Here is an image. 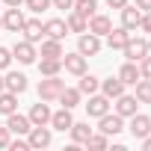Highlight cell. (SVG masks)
Wrapping results in <instances>:
<instances>
[{
	"label": "cell",
	"mask_w": 151,
	"mask_h": 151,
	"mask_svg": "<svg viewBox=\"0 0 151 151\" xmlns=\"http://www.w3.org/2000/svg\"><path fill=\"white\" fill-rule=\"evenodd\" d=\"M65 89V80H59V74H53V77H45V80H39V101H56L59 98V92Z\"/></svg>",
	"instance_id": "cell-1"
},
{
	"label": "cell",
	"mask_w": 151,
	"mask_h": 151,
	"mask_svg": "<svg viewBox=\"0 0 151 151\" xmlns=\"http://www.w3.org/2000/svg\"><path fill=\"white\" fill-rule=\"evenodd\" d=\"M36 56H39V50H36V45H33V42H27V39L15 42V47H12V59H18L21 65H33V62H36Z\"/></svg>",
	"instance_id": "cell-2"
},
{
	"label": "cell",
	"mask_w": 151,
	"mask_h": 151,
	"mask_svg": "<svg viewBox=\"0 0 151 151\" xmlns=\"http://www.w3.org/2000/svg\"><path fill=\"white\" fill-rule=\"evenodd\" d=\"M98 130L107 133V136H116V133L124 130V119L119 113H104V116H98Z\"/></svg>",
	"instance_id": "cell-3"
},
{
	"label": "cell",
	"mask_w": 151,
	"mask_h": 151,
	"mask_svg": "<svg viewBox=\"0 0 151 151\" xmlns=\"http://www.w3.org/2000/svg\"><path fill=\"white\" fill-rule=\"evenodd\" d=\"M62 68L68 74H74V77H80V74L86 71V56L80 50H74V53H62Z\"/></svg>",
	"instance_id": "cell-4"
},
{
	"label": "cell",
	"mask_w": 151,
	"mask_h": 151,
	"mask_svg": "<svg viewBox=\"0 0 151 151\" xmlns=\"http://www.w3.org/2000/svg\"><path fill=\"white\" fill-rule=\"evenodd\" d=\"M27 142H30V148H47L50 145V127L47 124H33L30 133H27Z\"/></svg>",
	"instance_id": "cell-5"
},
{
	"label": "cell",
	"mask_w": 151,
	"mask_h": 151,
	"mask_svg": "<svg viewBox=\"0 0 151 151\" xmlns=\"http://www.w3.org/2000/svg\"><path fill=\"white\" fill-rule=\"evenodd\" d=\"M77 50L83 53V56H95L98 50H101V36H95V33H80V39H77Z\"/></svg>",
	"instance_id": "cell-6"
},
{
	"label": "cell",
	"mask_w": 151,
	"mask_h": 151,
	"mask_svg": "<svg viewBox=\"0 0 151 151\" xmlns=\"http://www.w3.org/2000/svg\"><path fill=\"white\" fill-rule=\"evenodd\" d=\"M122 50H124V56H127L130 62H139L142 56H148V42H145V39H133V36H130V39H127V45H124Z\"/></svg>",
	"instance_id": "cell-7"
},
{
	"label": "cell",
	"mask_w": 151,
	"mask_h": 151,
	"mask_svg": "<svg viewBox=\"0 0 151 151\" xmlns=\"http://www.w3.org/2000/svg\"><path fill=\"white\" fill-rule=\"evenodd\" d=\"M119 12H122V27H124V30H130V33H133V30H139L142 9H136V6H130V3H127V6H122Z\"/></svg>",
	"instance_id": "cell-8"
},
{
	"label": "cell",
	"mask_w": 151,
	"mask_h": 151,
	"mask_svg": "<svg viewBox=\"0 0 151 151\" xmlns=\"http://www.w3.org/2000/svg\"><path fill=\"white\" fill-rule=\"evenodd\" d=\"M21 33H24V39H27V42H33V45H39V42L45 39V27H42V21H39V18H27V21H24V27H21Z\"/></svg>",
	"instance_id": "cell-9"
},
{
	"label": "cell",
	"mask_w": 151,
	"mask_h": 151,
	"mask_svg": "<svg viewBox=\"0 0 151 151\" xmlns=\"http://www.w3.org/2000/svg\"><path fill=\"white\" fill-rule=\"evenodd\" d=\"M6 127H9L12 133H18V136H27L33 124H30V119H27V116H21V113L15 110V113H9V116H6Z\"/></svg>",
	"instance_id": "cell-10"
},
{
	"label": "cell",
	"mask_w": 151,
	"mask_h": 151,
	"mask_svg": "<svg viewBox=\"0 0 151 151\" xmlns=\"http://www.w3.org/2000/svg\"><path fill=\"white\" fill-rule=\"evenodd\" d=\"M130 133H133V139L148 136V133H151V119H148L145 113H133V116H130Z\"/></svg>",
	"instance_id": "cell-11"
},
{
	"label": "cell",
	"mask_w": 151,
	"mask_h": 151,
	"mask_svg": "<svg viewBox=\"0 0 151 151\" xmlns=\"http://www.w3.org/2000/svg\"><path fill=\"white\" fill-rule=\"evenodd\" d=\"M24 12L18 9V6H9L6 9V15H3V27L9 30V33H21V27H24Z\"/></svg>",
	"instance_id": "cell-12"
},
{
	"label": "cell",
	"mask_w": 151,
	"mask_h": 151,
	"mask_svg": "<svg viewBox=\"0 0 151 151\" xmlns=\"http://www.w3.org/2000/svg\"><path fill=\"white\" fill-rule=\"evenodd\" d=\"M86 113L92 116V119H98V116H104V113H110V98L107 95H89V104H86Z\"/></svg>",
	"instance_id": "cell-13"
},
{
	"label": "cell",
	"mask_w": 151,
	"mask_h": 151,
	"mask_svg": "<svg viewBox=\"0 0 151 151\" xmlns=\"http://www.w3.org/2000/svg\"><path fill=\"white\" fill-rule=\"evenodd\" d=\"M136 107H139V101H136V95H119L116 98V113L122 116V119H130L133 113H136Z\"/></svg>",
	"instance_id": "cell-14"
},
{
	"label": "cell",
	"mask_w": 151,
	"mask_h": 151,
	"mask_svg": "<svg viewBox=\"0 0 151 151\" xmlns=\"http://www.w3.org/2000/svg\"><path fill=\"white\" fill-rule=\"evenodd\" d=\"M127 39H130V30H124V27H113V30L107 33V47H110V50H122V47L127 45Z\"/></svg>",
	"instance_id": "cell-15"
},
{
	"label": "cell",
	"mask_w": 151,
	"mask_h": 151,
	"mask_svg": "<svg viewBox=\"0 0 151 151\" xmlns=\"http://www.w3.org/2000/svg\"><path fill=\"white\" fill-rule=\"evenodd\" d=\"M27 119H30V124H50V107H47V101L33 104Z\"/></svg>",
	"instance_id": "cell-16"
},
{
	"label": "cell",
	"mask_w": 151,
	"mask_h": 151,
	"mask_svg": "<svg viewBox=\"0 0 151 151\" xmlns=\"http://www.w3.org/2000/svg\"><path fill=\"white\" fill-rule=\"evenodd\" d=\"M71 124H74V116H71V110H68V107H62V110L50 113V127H53V130H62V133H65Z\"/></svg>",
	"instance_id": "cell-17"
},
{
	"label": "cell",
	"mask_w": 151,
	"mask_h": 151,
	"mask_svg": "<svg viewBox=\"0 0 151 151\" xmlns=\"http://www.w3.org/2000/svg\"><path fill=\"white\" fill-rule=\"evenodd\" d=\"M116 77H119V80H122L124 86H136V80L142 77V74H139V65L127 59V62H124V65L119 68V74H116Z\"/></svg>",
	"instance_id": "cell-18"
},
{
	"label": "cell",
	"mask_w": 151,
	"mask_h": 151,
	"mask_svg": "<svg viewBox=\"0 0 151 151\" xmlns=\"http://www.w3.org/2000/svg\"><path fill=\"white\" fill-rule=\"evenodd\" d=\"M68 133H71V142H74V145H86V139H89L95 130L89 127V122H74V124L68 127Z\"/></svg>",
	"instance_id": "cell-19"
},
{
	"label": "cell",
	"mask_w": 151,
	"mask_h": 151,
	"mask_svg": "<svg viewBox=\"0 0 151 151\" xmlns=\"http://www.w3.org/2000/svg\"><path fill=\"white\" fill-rule=\"evenodd\" d=\"M42 27H45V36H47V39H59V42H62V39L68 36V27H65L62 18H50V21H45Z\"/></svg>",
	"instance_id": "cell-20"
},
{
	"label": "cell",
	"mask_w": 151,
	"mask_h": 151,
	"mask_svg": "<svg viewBox=\"0 0 151 151\" xmlns=\"http://www.w3.org/2000/svg\"><path fill=\"white\" fill-rule=\"evenodd\" d=\"M110 30H113V21H110L107 15L95 12V15L89 18V33H95V36H107Z\"/></svg>",
	"instance_id": "cell-21"
},
{
	"label": "cell",
	"mask_w": 151,
	"mask_h": 151,
	"mask_svg": "<svg viewBox=\"0 0 151 151\" xmlns=\"http://www.w3.org/2000/svg\"><path fill=\"white\" fill-rule=\"evenodd\" d=\"M101 95H107L110 101H116L122 92H124V83L119 80V77H107V80H101V89H98Z\"/></svg>",
	"instance_id": "cell-22"
},
{
	"label": "cell",
	"mask_w": 151,
	"mask_h": 151,
	"mask_svg": "<svg viewBox=\"0 0 151 151\" xmlns=\"http://www.w3.org/2000/svg\"><path fill=\"white\" fill-rule=\"evenodd\" d=\"M3 83H6V89H9V92H15V95L27 92V77H24L21 71H9L6 77H3Z\"/></svg>",
	"instance_id": "cell-23"
},
{
	"label": "cell",
	"mask_w": 151,
	"mask_h": 151,
	"mask_svg": "<svg viewBox=\"0 0 151 151\" xmlns=\"http://www.w3.org/2000/svg\"><path fill=\"white\" fill-rule=\"evenodd\" d=\"M65 27H68V33H86L89 30V18H83L80 12H68V18H65Z\"/></svg>",
	"instance_id": "cell-24"
},
{
	"label": "cell",
	"mask_w": 151,
	"mask_h": 151,
	"mask_svg": "<svg viewBox=\"0 0 151 151\" xmlns=\"http://www.w3.org/2000/svg\"><path fill=\"white\" fill-rule=\"evenodd\" d=\"M39 45H42V56H53V59H62V42H59V39H47V36H45Z\"/></svg>",
	"instance_id": "cell-25"
},
{
	"label": "cell",
	"mask_w": 151,
	"mask_h": 151,
	"mask_svg": "<svg viewBox=\"0 0 151 151\" xmlns=\"http://www.w3.org/2000/svg\"><path fill=\"white\" fill-rule=\"evenodd\" d=\"M15 110H18V95L9 92V89H3V92H0V116H9Z\"/></svg>",
	"instance_id": "cell-26"
},
{
	"label": "cell",
	"mask_w": 151,
	"mask_h": 151,
	"mask_svg": "<svg viewBox=\"0 0 151 151\" xmlns=\"http://www.w3.org/2000/svg\"><path fill=\"white\" fill-rule=\"evenodd\" d=\"M77 89H80V95H95V92L101 89V80L95 77V74H86V71H83V74H80V86H77Z\"/></svg>",
	"instance_id": "cell-27"
},
{
	"label": "cell",
	"mask_w": 151,
	"mask_h": 151,
	"mask_svg": "<svg viewBox=\"0 0 151 151\" xmlns=\"http://www.w3.org/2000/svg\"><path fill=\"white\" fill-rule=\"evenodd\" d=\"M39 71H42V77H53V74H59V71H62V59L42 56V62H39Z\"/></svg>",
	"instance_id": "cell-28"
},
{
	"label": "cell",
	"mask_w": 151,
	"mask_h": 151,
	"mask_svg": "<svg viewBox=\"0 0 151 151\" xmlns=\"http://www.w3.org/2000/svg\"><path fill=\"white\" fill-rule=\"evenodd\" d=\"M80 98H83V95H80V89H68V86H65V89L59 92V98H56V101H59L62 107H68V110H74V107L80 104Z\"/></svg>",
	"instance_id": "cell-29"
},
{
	"label": "cell",
	"mask_w": 151,
	"mask_h": 151,
	"mask_svg": "<svg viewBox=\"0 0 151 151\" xmlns=\"http://www.w3.org/2000/svg\"><path fill=\"white\" fill-rule=\"evenodd\" d=\"M74 12H80L83 18H92L98 12V0H74Z\"/></svg>",
	"instance_id": "cell-30"
},
{
	"label": "cell",
	"mask_w": 151,
	"mask_h": 151,
	"mask_svg": "<svg viewBox=\"0 0 151 151\" xmlns=\"http://www.w3.org/2000/svg\"><path fill=\"white\" fill-rule=\"evenodd\" d=\"M136 101L139 104H151V80H145V77L136 80Z\"/></svg>",
	"instance_id": "cell-31"
},
{
	"label": "cell",
	"mask_w": 151,
	"mask_h": 151,
	"mask_svg": "<svg viewBox=\"0 0 151 151\" xmlns=\"http://www.w3.org/2000/svg\"><path fill=\"white\" fill-rule=\"evenodd\" d=\"M110 145V136L107 133H92L89 139H86V148H95V151H101V148H107Z\"/></svg>",
	"instance_id": "cell-32"
},
{
	"label": "cell",
	"mask_w": 151,
	"mask_h": 151,
	"mask_svg": "<svg viewBox=\"0 0 151 151\" xmlns=\"http://www.w3.org/2000/svg\"><path fill=\"white\" fill-rule=\"evenodd\" d=\"M24 3H27V9L30 12H45V9H50V0H24Z\"/></svg>",
	"instance_id": "cell-33"
},
{
	"label": "cell",
	"mask_w": 151,
	"mask_h": 151,
	"mask_svg": "<svg viewBox=\"0 0 151 151\" xmlns=\"http://www.w3.org/2000/svg\"><path fill=\"white\" fill-rule=\"evenodd\" d=\"M136 65H139V74H142V77H145V80H151V56H142Z\"/></svg>",
	"instance_id": "cell-34"
},
{
	"label": "cell",
	"mask_w": 151,
	"mask_h": 151,
	"mask_svg": "<svg viewBox=\"0 0 151 151\" xmlns=\"http://www.w3.org/2000/svg\"><path fill=\"white\" fill-rule=\"evenodd\" d=\"M9 65H12V50L9 47H0V71L9 68Z\"/></svg>",
	"instance_id": "cell-35"
},
{
	"label": "cell",
	"mask_w": 151,
	"mask_h": 151,
	"mask_svg": "<svg viewBox=\"0 0 151 151\" xmlns=\"http://www.w3.org/2000/svg\"><path fill=\"white\" fill-rule=\"evenodd\" d=\"M9 151H30V142L27 139H12L9 142Z\"/></svg>",
	"instance_id": "cell-36"
},
{
	"label": "cell",
	"mask_w": 151,
	"mask_h": 151,
	"mask_svg": "<svg viewBox=\"0 0 151 151\" xmlns=\"http://www.w3.org/2000/svg\"><path fill=\"white\" fill-rule=\"evenodd\" d=\"M9 142H12V130L0 127V148H9Z\"/></svg>",
	"instance_id": "cell-37"
},
{
	"label": "cell",
	"mask_w": 151,
	"mask_h": 151,
	"mask_svg": "<svg viewBox=\"0 0 151 151\" xmlns=\"http://www.w3.org/2000/svg\"><path fill=\"white\" fill-rule=\"evenodd\" d=\"M139 30L151 33V12H142V21H139Z\"/></svg>",
	"instance_id": "cell-38"
},
{
	"label": "cell",
	"mask_w": 151,
	"mask_h": 151,
	"mask_svg": "<svg viewBox=\"0 0 151 151\" xmlns=\"http://www.w3.org/2000/svg\"><path fill=\"white\" fill-rule=\"evenodd\" d=\"M50 6H56V9H74V0H50Z\"/></svg>",
	"instance_id": "cell-39"
},
{
	"label": "cell",
	"mask_w": 151,
	"mask_h": 151,
	"mask_svg": "<svg viewBox=\"0 0 151 151\" xmlns=\"http://www.w3.org/2000/svg\"><path fill=\"white\" fill-rule=\"evenodd\" d=\"M127 3H130V0H107L110 9H122V6H127Z\"/></svg>",
	"instance_id": "cell-40"
},
{
	"label": "cell",
	"mask_w": 151,
	"mask_h": 151,
	"mask_svg": "<svg viewBox=\"0 0 151 151\" xmlns=\"http://www.w3.org/2000/svg\"><path fill=\"white\" fill-rule=\"evenodd\" d=\"M136 9H142V12H151V0H136Z\"/></svg>",
	"instance_id": "cell-41"
},
{
	"label": "cell",
	"mask_w": 151,
	"mask_h": 151,
	"mask_svg": "<svg viewBox=\"0 0 151 151\" xmlns=\"http://www.w3.org/2000/svg\"><path fill=\"white\" fill-rule=\"evenodd\" d=\"M139 142H142V148H145V151H151V133H148V136H142Z\"/></svg>",
	"instance_id": "cell-42"
},
{
	"label": "cell",
	"mask_w": 151,
	"mask_h": 151,
	"mask_svg": "<svg viewBox=\"0 0 151 151\" xmlns=\"http://www.w3.org/2000/svg\"><path fill=\"white\" fill-rule=\"evenodd\" d=\"M0 3H6V6H21L24 0H0Z\"/></svg>",
	"instance_id": "cell-43"
},
{
	"label": "cell",
	"mask_w": 151,
	"mask_h": 151,
	"mask_svg": "<svg viewBox=\"0 0 151 151\" xmlns=\"http://www.w3.org/2000/svg\"><path fill=\"white\" fill-rule=\"evenodd\" d=\"M6 89V83H3V74H0V92H3Z\"/></svg>",
	"instance_id": "cell-44"
},
{
	"label": "cell",
	"mask_w": 151,
	"mask_h": 151,
	"mask_svg": "<svg viewBox=\"0 0 151 151\" xmlns=\"http://www.w3.org/2000/svg\"><path fill=\"white\" fill-rule=\"evenodd\" d=\"M148 53H151V39H148Z\"/></svg>",
	"instance_id": "cell-45"
},
{
	"label": "cell",
	"mask_w": 151,
	"mask_h": 151,
	"mask_svg": "<svg viewBox=\"0 0 151 151\" xmlns=\"http://www.w3.org/2000/svg\"><path fill=\"white\" fill-rule=\"evenodd\" d=\"M0 27H3V15H0Z\"/></svg>",
	"instance_id": "cell-46"
}]
</instances>
